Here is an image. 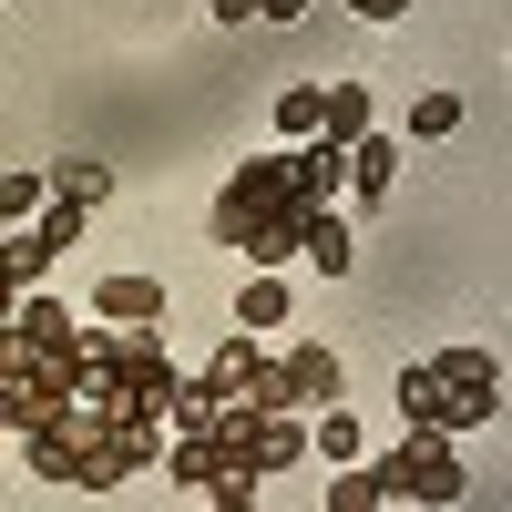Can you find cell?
I'll return each instance as SVG.
<instances>
[{"mask_svg":"<svg viewBox=\"0 0 512 512\" xmlns=\"http://www.w3.org/2000/svg\"><path fill=\"white\" fill-rule=\"evenodd\" d=\"M82 390V328L52 297H21L0 318V431H41L62 400Z\"/></svg>","mask_w":512,"mask_h":512,"instance_id":"obj_1","label":"cell"},{"mask_svg":"<svg viewBox=\"0 0 512 512\" xmlns=\"http://www.w3.org/2000/svg\"><path fill=\"white\" fill-rule=\"evenodd\" d=\"M21 451H31V472L41 482H62V492H123L144 472V451L113 431V410H103V390L82 379V390L41 420V431H21Z\"/></svg>","mask_w":512,"mask_h":512,"instance_id":"obj_2","label":"cell"},{"mask_svg":"<svg viewBox=\"0 0 512 512\" xmlns=\"http://www.w3.org/2000/svg\"><path fill=\"white\" fill-rule=\"evenodd\" d=\"M308 216H318V205L287 185V164L277 154H246L226 175V195H216V246L246 256V267H287L297 236H308Z\"/></svg>","mask_w":512,"mask_h":512,"instance_id":"obj_3","label":"cell"},{"mask_svg":"<svg viewBox=\"0 0 512 512\" xmlns=\"http://www.w3.org/2000/svg\"><path fill=\"white\" fill-rule=\"evenodd\" d=\"M400 420L410 431H482L502 410V359L492 349H441V359H410L400 369Z\"/></svg>","mask_w":512,"mask_h":512,"instance_id":"obj_4","label":"cell"},{"mask_svg":"<svg viewBox=\"0 0 512 512\" xmlns=\"http://www.w3.org/2000/svg\"><path fill=\"white\" fill-rule=\"evenodd\" d=\"M82 369H93V379H113V390H134V400H175L185 390V369L175 359H164V328H82Z\"/></svg>","mask_w":512,"mask_h":512,"instance_id":"obj_5","label":"cell"},{"mask_svg":"<svg viewBox=\"0 0 512 512\" xmlns=\"http://www.w3.org/2000/svg\"><path fill=\"white\" fill-rule=\"evenodd\" d=\"M379 472V502H461L472 482H461V461H451V431H410L390 461H369Z\"/></svg>","mask_w":512,"mask_h":512,"instance_id":"obj_6","label":"cell"},{"mask_svg":"<svg viewBox=\"0 0 512 512\" xmlns=\"http://www.w3.org/2000/svg\"><path fill=\"white\" fill-rule=\"evenodd\" d=\"M338 185H349L359 205H379V195L400 185V134H379V123H369V134H349V164H338Z\"/></svg>","mask_w":512,"mask_h":512,"instance_id":"obj_7","label":"cell"},{"mask_svg":"<svg viewBox=\"0 0 512 512\" xmlns=\"http://www.w3.org/2000/svg\"><path fill=\"white\" fill-rule=\"evenodd\" d=\"M277 369H287L297 410H318V400H338V390H349V369H338V349H328V338H297V349H277Z\"/></svg>","mask_w":512,"mask_h":512,"instance_id":"obj_8","label":"cell"},{"mask_svg":"<svg viewBox=\"0 0 512 512\" xmlns=\"http://www.w3.org/2000/svg\"><path fill=\"white\" fill-rule=\"evenodd\" d=\"M287 164V185L308 195V205H328L338 195V164H349V144H328V134H297V154H277Z\"/></svg>","mask_w":512,"mask_h":512,"instance_id":"obj_9","label":"cell"},{"mask_svg":"<svg viewBox=\"0 0 512 512\" xmlns=\"http://www.w3.org/2000/svg\"><path fill=\"white\" fill-rule=\"evenodd\" d=\"M93 318H113V328H164V287H154V277H103V287H93Z\"/></svg>","mask_w":512,"mask_h":512,"instance_id":"obj_10","label":"cell"},{"mask_svg":"<svg viewBox=\"0 0 512 512\" xmlns=\"http://www.w3.org/2000/svg\"><path fill=\"white\" fill-rule=\"evenodd\" d=\"M379 123V103H369V82H318V134L328 144H349V134H369Z\"/></svg>","mask_w":512,"mask_h":512,"instance_id":"obj_11","label":"cell"},{"mask_svg":"<svg viewBox=\"0 0 512 512\" xmlns=\"http://www.w3.org/2000/svg\"><path fill=\"white\" fill-rule=\"evenodd\" d=\"M287 318H297L287 277H277V267H256V277H246V297H236V328H246V338H267V328H287Z\"/></svg>","mask_w":512,"mask_h":512,"instance_id":"obj_12","label":"cell"},{"mask_svg":"<svg viewBox=\"0 0 512 512\" xmlns=\"http://www.w3.org/2000/svg\"><path fill=\"white\" fill-rule=\"evenodd\" d=\"M297 256H318V277H349V256H359V236H349V226H338L328 205H318V216H308V236H297Z\"/></svg>","mask_w":512,"mask_h":512,"instance_id":"obj_13","label":"cell"},{"mask_svg":"<svg viewBox=\"0 0 512 512\" xmlns=\"http://www.w3.org/2000/svg\"><path fill=\"white\" fill-rule=\"evenodd\" d=\"M52 195H72V205H103V195H113V164H93V154H62V164H52Z\"/></svg>","mask_w":512,"mask_h":512,"instance_id":"obj_14","label":"cell"},{"mask_svg":"<svg viewBox=\"0 0 512 512\" xmlns=\"http://www.w3.org/2000/svg\"><path fill=\"white\" fill-rule=\"evenodd\" d=\"M52 256H62V246H52V236H41V226H21V236H11V246H0V267H11V277H21V287H31V277H52Z\"/></svg>","mask_w":512,"mask_h":512,"instance_id":"obj_15","label":"cell"},{"mask_svg":"<svg viewBox=\"0 0 512 512\" xmlns=\"http://www.w3.org/2000/svg\"><path fill=\"white\" fill-rule=\"evenodd\" d=\"M41 195H52V175H0V226H31Z\"/></svg>","mask_w":512,"mask_h":512,"instance_id":"obj_16","label":"cell"},{"mask_svg":"<svg viewBox=\"0 0 512 512\" xmlns=\"http://www.w3.org/2000/svg\"><path fill=\"white\" fill-rule=\"evenodd\" d=\"M410 134H420V144L461 134V93H420V103H410Z\"/></svg>","mask_w":512,"mask_h":512,"instance_id":"obj_17","label":"cell"},{"mask_svg":"<svg viewBox=\"0 0 512 512\" xmlns=\"http://www.w3.org/2000/svg\"><path fill=\"white\" fill-rule=\"evenodd\" d=\"M277 134H287V144L318 134V82H287V93H277Z\"/></svg>","mask_w":512,"mask_h":512,"instance_id":"obj_18","label":"cell"},{"mask_svg":"<svg viewBox=\"0 0 512 512\" xmlns=\"http://www.w3.org/2000/svg\"><path fill=\"white\" fill-rule=\"evenodd\" d=\"M318 451H328V461H359V420L338 410V400H318Z\"/></svg>","mask_w":512,"mask_h":512,"instance_id":"obj_19","label":"cell"},{"mask_svg":"<svg viewBox=\"0 0 512 512\" xmlns=\"http://www.w3.org/2000/svg\"><path fill=\"white\" fill-rule=\"evenodd\" d=\"M328 502H338V512H369V502H379V472H369V461H338Z\"/></svg>","mask_w":512,"mask_h":512,"instance_id":"obj_20","label":"cell"},{"mask_svg":"<svg viewBox=\"0 0 512 512\" xmlns=\"http://www.w3.org/2000/svg\"><path fill=\"white\" fill-rule=\"evenodd\" d=\"M256 21H308V0H256Z\"/></svg>","mask_w":512,"mask_h":512,"instance_id":"obj_21","label":"cell"},{"mask_svg":"<svg viewBox=\"0 0 512 512\" xmlns=\"http://www.w3.org/2000/svg\"><path fill=\"white\" fill-rule=\"evenodd\" d=\"M410 11V0H359V21H400Z\"/></svg>","mask_w":512,"mask_h":512,"instance_id":"obj_22","label":"cell"},{"mask_svg":"<svg viewBox=\"0 0 512 512\" xmlns=\"http://www.w3.org/2000/svg\"><path fill=\"white\" fill-rule=\"evenodd\" d=\"M11 308H21V277H11V267H0V318H11Z\"/></svg>","mask_w":512,"mask_h":512,"instance_id":"obj_23","label":"cell"}]
</instances>
